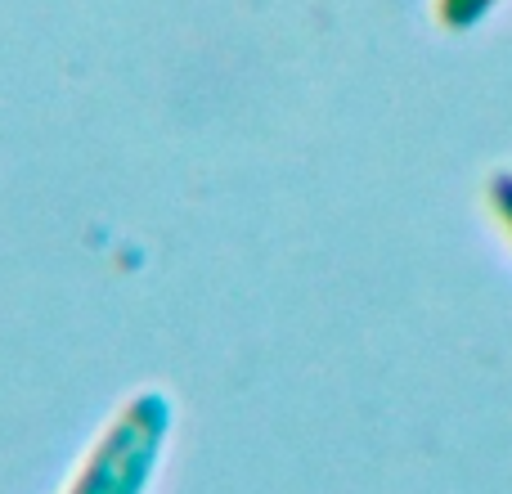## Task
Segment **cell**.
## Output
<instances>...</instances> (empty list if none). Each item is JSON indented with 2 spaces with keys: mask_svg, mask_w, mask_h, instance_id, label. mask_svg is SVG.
Segmentation results:
<instances>
[{
  "mask_svg": "<svg viewBox=\"0 0 512 494\" xmlns=\"http://www.w3.org/2000/svg\"><path fill=\"white\" fill-rule=\"evenodd\" d=\"M171 436V405L158 391L126 400V409L99 432L77 477L63 494H149Z\"/></svg>",
  "mask_w": 512,
  "mask_h": 494,
  "instance_id": "obj_1",
  "label": "cell"
},
{
  "mask_svg": "<svg viewBox=\"0 0 512 494\" xmlns=\"http://www.w3.org/2000/svg\"><path fill=\"white\" fill-rule=\"evenodd\" d=\"M486 5L490 0H445V18H450V23H468V18H477Z\"/></svg>",
  "mask_w": 512,
  "mask_h": 494,
  "instance_id": "obj_2",
  "label": "cell"
},
{
  "mask_svg": "<svg viewBox=\"0 0 512 494\" xmlns=\"http://www.w3.org/2000/svg\"><path fill=\"white\" fill-rule=\"evenodd\" d=\"M499 198H504V203H508V212H512V185H504V189H499Z\"/></svg>",
  "mask_w": 512,
  "mask_h": 494,
  "instance_id": "obj_3",
  "label": "cell"
}]
</instances>
